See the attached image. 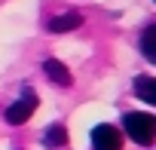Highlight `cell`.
I'll return each instance as SVG.
<instances>
[{"label": "cell", "mask_w": 156, "mask_h": 150, "mask_svg": "<svg viewBox=\"0 0 156 150\" xmlns=\"http://www.w3.org/2000/svg\"><path fill=\"white\" fill-rule=\"evenodd\" d=\"M122 129L126 135L135 141V144H150L153 135H156V120L150 113H141V110H132L122 116Z\"/></svg>", "instance_id": "cell-1"}, {"label": "cell", "mask_w": 156, "mask_h": 150, "mask_svg": "<svg viewBox=\"0 0 156 150\" xmlns=\"http://www.w3.org/2000/svg\"><path fill=\"white\" fill-rule=\"evenodd\" d=\"M37 110V92L34 89H25L22 95H19V101H12L9 107H6V123L9 126H22V123H28L31 120V113Z\"/></svg>", "instance_id": "cell-2"}, {"label": "cell", "mask_w": 156, "mask_h": 150, "mask_svg": "<svg viewBox=\"0 0 156 150\" xmlns=\"http://www.w3.org/2000/svg\"><path fill=\"white\" fill-rule=\"evenodd\" d=\"M92 147H95V150H122V135H119V129H113V126H107V123L95 126V129H92Z\"/></svg>", "instance_id": "cell-3"}, {"label": "cell", "mask_w": 156, "mask_h": 150, "mask_svg": "<svg viewBox=\"0 0 156 150\" xmlns=\"http://www.w3.org/2000/svg\"><path fill=\"white\" fill-rule=\"evenodd\" d=\"M43 73L55 83V86H61V89H67L70 83H73V77H70V70L61 64V61H55V58H49V61H43Z\"/></svg>", "instance_id": "cell-4"}, {"label": "cell", "mask_w": 156, "mask_h": 150, "mask_svg": "<svg viewBox=\"0 0 156 150\" xmlns=\"http://www.w3.org/2000/svg\"><path fill=\"white\" fill-rule=\"evenodd\" d=\"M80 25H83V16L80 12H61V16H55L49 22V31L52 34H67V31H76Z\"/></svg>", "instance_id": "cell-5"}, {"label": "cell", "mask_w": 156, "mask_h": 150, "mask_svg": "<svg viewBox=\"0 0 156 150\" xmlns=\"http://www.w3.org/2000/svg\"><path fill=\"white\" fill-rule=\"evenodd\" d=\"M64 144H67V129L58 126V123H52V126L43 132V147H46V150H58V147H64Z\"/></svg>", "instance_id": "cell-6"}, {"label": "cell", "mask_w": 156, "mask_h": 150, "mask_svg": "<svg viewBox=\"0 0 156 150\" xmlns=\"http://www.w3.org/2000/svg\"><path fill=\"white\" fill-rule=\"evenodd\" d=\"M135 92H138V98L141 101H147V104H156V80L153 77H138L135 80Z\"/></svg>", "instance_id": "cell-7"}, {"label": "cell", "mask_w": 156, "mask_h": 150, "mask_svg": "<svg viewBox=\"0 0 156 150\" xmlns=\"http://www.w3.org/2000/svg\"><path fill=\"white\" fill-rule=\"evenodd\" d=\"M141 52L147 61H156V25L144 28V37H141Z\"/></svg>", "instance_id": "cell-8"}]
</instances>
